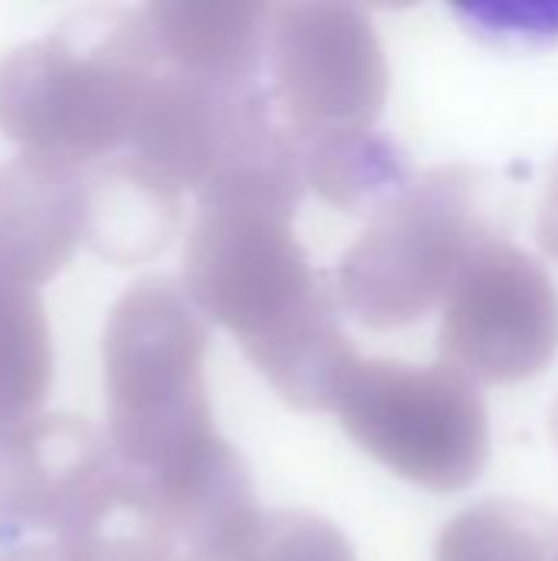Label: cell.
<instances>
[{
	"label": "cell",
	"mask_w": 558,
	"mask_h": 561,
	"mask_svg": "<svg viewBox=\"0 0 558 561\" xmlns=\"http://www.w3.org/2000/svg\"><path fill=\"white\" fill-rule=\"evenodd\" d=\"M270 102L293 141L372 131L388 99V62L368 16L345 3L270 10Z\"/></svg>",
	"instance_id": "obj_6"
},
{
	"label": "cell",
	"mask_w": 558,
	"mask_h": 561,
	"mask_svg": "<svg viewBox=\"0 0 558 561\" xmlns=\"http://www.w3.org/2000/svg\"><path fill=\"white\" fill-rule=\"evenodd\" d=\"M161 66L217 82H250L266 53L270 7L237 0H158L138 10Z\"/></svg>",
	"instance_id": "obj_11"
},
{
	"label": "cell",
	"mask_w": 558,
	"mask_h": 561,
	"mask_svg": "<svg viewBox=\"0 0 558 561\" xmlns=\"http://www.w3.org/2000/svg\"><path fill=\"white\" fill-rule=\"evenodd\" d=\"M204 355V319L168 276L128 286L109 312V447L187 552L227 539L260 510L243 457L214 427Z\"/></svg>",
	"instance_id": "obj_1"
},
{
	"label": "cell",
	"mask_w": 558,
	"mask_h": 561,
	"mask_svg": "<svg viewBox=\"0 0 558 561\" xmlns=\"http://www.w3.org/2000/svg\"><path fill=\"white\" fill-rule=\"evenodd\" d=\"M53 561H178V542L118 463L102 493L56 536Z\"/></svg>",
	"instance_id": "obj_12"
},
{
	"label": "cell",
	"mask_w": 558,
	"mask_h": 561,
	"mask_svg": "<svg viewBox=\"0 0 558 561\" xmlns=\"http://www.w3.org/2000/svg\"><path fill=\"white\" fill-rule=\"evenodd\" d=\"M181 289L201 319L240 342L289 408L332 411L358 355L289 214L243 204L201 207L184 247Z\"/></svg>",
	"instance_id": "obj_2"
},
{
	"label": "cell",
	"mask_w": 558,
	"mask_h": 561,
	"mask_svg": "<svg viewBox=\"0 0 558 561\" xmlns=\"http://www.w3.org/2000/svg\"><path fill=\"white\" fill-rule=\"evenodd\" d=\"M500 240L487 181L474 168H437L408 181L372 217L339 263V296L368 329H398L444 306L474 256Z\"/></svg>",
	"instance_id": "obj_4"
},
{
	"label": "cell",
	"mask_w": 558,
	"mask_h": 561,
	"mask_svg": "<svg viewBox=\"0 0 558 561\" xmlns=\"http://www.w3.org/2000/svg\"><path fill=\"white\" fill-rule=\"evenodd\" d=\"M82 224V168L16 154L0 164V279L43 286L72 256Z\"/></svg>",
	"instance_id": "obj_9"
},
{
	"label": "cell",
	"mask_w": 558,
	"mask_h": 561,
	"mask_svg": "<svg viewBox=\"0 0 558 561\" xmlns=\"http://www.w3.org/2000/svg\"><path fill=\"white\" fill-rule=\"evenodd\" d=\"M558 519L513 500L460 513L437 539V561H556Z\"/></svg>",
	"instance_id": "obj_15"
},
{
	"label": "cell",
	"mask_w": 558,
	"mask_h": 561,
	"mask_svg": "<svg viewBox=\"0 0 558 561\" xmlns=\"http://www.w3.org/2000/svg\"><path fill=\"white\" fill-rule=\"evenodd\" d=\"M558 289L546 266L506 243H487L444 302L441 362L464 378L513 385L556 358Z\"/></svg>",
	"instance_id": "obj_7"
},
{
	"label": "cell",
	"mask_w": 558,
	"mask_h": 561,
	"mask_svg": "<svg viewBox=\"0 0 558 561\" xmlns=\"http://www.w3.org/2000/svg\"><path fill=\"white\" fill-rule=\"evenodd\" d=\"M460 16L487 36H558V7H467Z\"/></svg>",
	"instance_id": "obj_16"
},
{
	"label": "cell",
	"mask_w": 558,
	"mask_h": 561,
	"mask_svg": "<svg viewBox=\"0 0 558 561\" xmlns=\"http://www.w3.org/2000/svg\"><path fill=\"white\" fill-rule=\"evenodd\" d=\"M556 561H558V559H556Z\"/></svg>",
	"instance_id": "obj_18"
},
{
	"label": "cell",
	"mask_w": 558,
	"mask_h": 561,
	"mask_svg": "<svg viewBox=\"0 0 558 561\" xmlns=\"http://www.w3.org/2000/svg\"><path fill=\"white\" fill-rule=\"evenodd\" d=\"M181 217V191L128 154L82 168L79 240L109 263L135 266L168 247Z\"/></svg>",
	"instance_id": "obj_10"
},
{
	"label": "cell",
	"mask_w": 558,
	"mask_h": 561,
	"mask_svg": "<svg viewBox=\"0 0 558 561\" xmlns=\"http://www.w3.org/2000/svg\"><path fill=\"white\" fill-rule=\"evenodd\" d=\"M109 437L72 414L0 424V539L59 536L112 480Z\"/></svg>",
	"instance_id": "obj_8"
},
{
	"label": "cell",
	"mask_w": 558,
	"mask_h": 561,
	"mask_svg": "<svg viewBox=\"0 0 558 561\" xmlns=\"http://www.w3.org/2000/svg\"><path fill=\"white\" fill-rule=\"evenodd\" d=\"M332 411L382 467L431 493L467 490L490 460V417L470 378L451 365L355 358Z\"/></svg>",
	"instance_id": "obj_5"
},
{
	"label": "cell",
	"mask_w": 558,
	"mask_h": 561,
	"mask_svg": "<svg viewBox=\"0 0 558 561\" xmlns=\"http://www.w3.org/2000/svg\"><path fill=\"white\" fill-rule=\"evenodd\" d=\"M296 148L303 184L342 210H358L378 197H395L408 184L401 151L375 131L306 145L296 141Z\"/></svg>",
	"instance_id": "obj_14"
},
{
	"label": "cell",
	"mask_w": 558,
	"mask_h": 561,
	"mask_svg": "<svg viewBox=\"0 0 558 561\" xmlns=\"http://www.w3.org/2000/svg\"><path fill=\"white\" fill-rule=\"evenodd\" d=\"M539 243L553 256H558V161L556 171H553V181H549V194H546L543 214H539Z\"/></svg>",
	"instance_id": "obj_17"
},
{
	"label": "cell",
	"mask_w": 558,
	"mask_h": 561,
	"mask_svg": "<svg viewBox=\"0 0 558 561\" xmlns=\"http://www.w3.org/2000/svg\"><path fill=\"white\" fill-rule=\"evenodd\" d=\"M155 69L141 13H79L0 62V131L23 154L89 168L128 145Z\"/></svg>",
	"instance_id": "obj_3"
},
{
	"label": "cell",
	"mask_w": 558,
	"mask_h": 561,
	"mask_svg": "<svg viewBox=\"0 0 558 561\" xmlns=\"http://www.w3.org/2000/svg\"><path fill=\"white\" fill-rule=\"evenodd\" d=\"M53 385V335L36 289L0 279V424L33 417Z\"/></svg>",
	"instance_id": "obj_13"
}]
</instances>
